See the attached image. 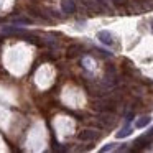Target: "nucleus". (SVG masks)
Masks as SVG:
<instances>
[{
    "instance_id": "1",
    "label": "nucleus",
    "mask_w": 153,
    "mask_h": 153,
    "mask_svg": "<svg viewBox=\"0 0 153 153\" xmlns=\"http://www.w3.org/2000/svg\"><path fill=\"white\" fill-rule=\"evenodd\" d=\"M0 33H2V35H22V36L28 35L25 28H20V27H10V25H5V27H2V28H0Z\"/></svg>"
},
{
    "instance_id": "2",
    "label": "nucleus",
    "mask_w": 153,
    "mask_h": 153,
    "mask_svg": "<svg viewBox=\"0 0 153 153\" xmlns=\"http://www.w3.org/2000/svg\"><path fill=\"white\" fill-rule=\"evenodd\" d=\"M77 138L82 140V142H94V140L99 138V133L96 130H82V132L77 135Z\"/></svg>"
},
{
    "instance_id": "3",
    "label": "nucleus",
    "mask_w": 153,
    "mask_h": 153,
    "mask_svg": "<svg viewBox=\"0 0 153 153\" xmlns=\"http://www.w3.org/2000/svg\"><path fill=\"white\" fill-rule=\"evenodd\" d=\"M150 143H152V140H150L146 135H142L133 142V150H137V152H138V150H143V148H146Z\"/></svg>"
},
{
    "instance_id": "4",
    "label": "nucleus",
    "mask_w": 153,
    "mask_h": 153,
    "mask_svg": "<svg viewBox=\"0 0 153 153\" xmlns=\"http://www.w3.org/2000/svg\"><path fill=\"white\" fill-rule=\"evenodd\" d=\"M97 40H99L102 45H105V46H110V45L114 43V40H112V35H110L107 30H104V31H99V33H97Z\"/></svg>"
},
{
    "instance_id": "5",
    "label": "nucleus",
    "mask_w": 153,
    "mask_h": 153,
    "mask_svg": "<svg viewBox=\"0 0 153 153\" xmlns=\"http://www.w3.org/2000/svg\"><path fill=\"white\" fill-rule=\"evenodd\" d=\"M61 8H63V13L71 15V13H74V12H76V4H74V0H63Z\"/></svg>"
},
{
    "instance_id": "6",
    "label": "nucleus",
    "mask_w": 153,
    "mask_h": 153,
    "mask_svg": "<svg viewBox=\"0 0 153 153\" xmlns=\"http://www.w3.org/2000/svg\"><path fill=\"white\" fill-rule=\"evenodd\" d=\"M130 133H132V127L125 125L120 132H117V138H125V137H128Z\"/></svg>"
},
{
    "instance_id": "7",
    "label": "nucleus",
    "mask_w": 153,
    "mask_h": 153,
    "mask_svg": "<svg viewBox=\"0 0 153 153\" xmlns=\"http://www.w3.org/2000/svg\"><path fill=\"white\" fill-rule=\"evenodd\" d=\"M150 122H152V119H150V117H142V119L137 120L135 127H137V128H143V127H146Z\"/></svg>"
},
{
    "instance_id": "8",
    "label": "nucleus",
    "mask_w": 153,
    "mask_h": 153,
    "mask_svg": "<svg viewBox=\"0 0 153 153\" xmlns=\"http://www.w3.org/2000/svg\"><path fill=\"white\" fill-rule=\"evenodd\" d=\"M114 148H115V143H109V145L104 146V148L100 150V152H110V150H114Z\"/></svg>"
},
{
    "instance_id": "9",
    "label": "nucleus",
    "mask_w": 153,
    "mask_h": 153,
    "mask_svg": "<svg viewBox=\"0 0 153 153\" xmlns=\"http://www.w3.org/2000/svg\"><path fill=\"white\" fill-rule=\"evenodd\" d=\"M18 23H28V25H30L31 23V20H30V18H18Z\"/></svg>"
},
{
    "instance_id": "10",
    "label": "nucleus",
    "mask_w": 153,
    "mask_h": 153,
    "mask_svg": "<svg viewBox=\"0 0 153 153\" xmlns=\"http://www.w3.org/2000/svg\"><path fill=\"white\" fill-rule=\"evenodd\" d=\"M145 135H146V137H148V138H150V140H152V142H153V128H150L148 132L145 133Z\"/></svg>"
},
{
    "instance_id": "11",
    "label": "nucleus",
    "mask_w": 153,
    "mask_h": 153,
    "mask_svg": "<svg viewBox=\"0 0 153 153\" xmlns=\"http://www.w3.org/2000/svg\"><path fill=\"white\" fill-rule=\"evenodd\" d=\"M97 2H99V4H104V5L109 4V0H97Z\"/></svg>"
},
{
    "instance_id": "12",
    "label": "nucleus",
    "mask_w": 153,
    "mask_h": 153,
    "mask_svg": "<svg viewBox=\"0 0 153 153\" xmlns=\"http://www.w3.org/2000/svg\"><path fill=\"white\" fill-rule=\"evenodd\" d=\"M114 2H115V4H119V5H120V4H123V0H114Z\"/></svg>"
},
{
    "instance_id": "13",
    "label": "nucleus",
    "mask_w": 153,
    "mask_h": 153,
    "mask_svg": "<svg viewBox=\"0 0 153 153\" xmlns=\"http://www.w3.org/2000/svg\"><path fill=\"white\" fill-rule=\"evenodd\" d=\"M152 31H153V22H152Z\"/></svg>"
}]
</instances>
